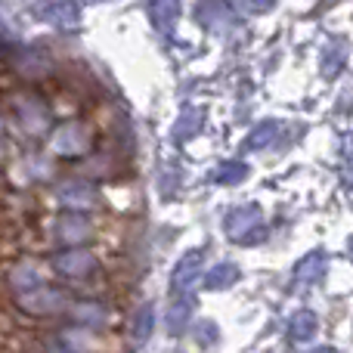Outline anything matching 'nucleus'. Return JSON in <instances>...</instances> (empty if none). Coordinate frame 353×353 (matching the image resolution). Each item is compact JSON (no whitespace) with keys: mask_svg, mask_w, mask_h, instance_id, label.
I'll use <instances>...</instances> for the list:
<instances>
[]
</instances>
